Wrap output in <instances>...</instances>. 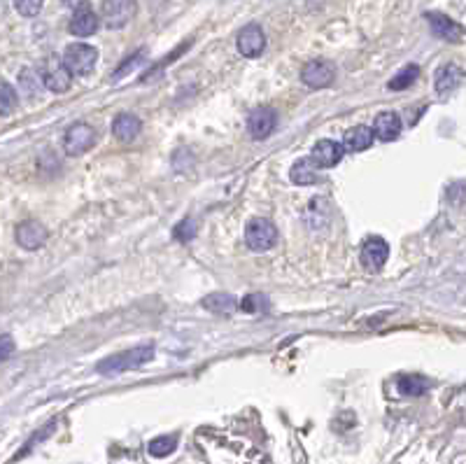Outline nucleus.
Instances as JSON below:
<instances>
[{
  "mask_svg": "<svg viewBox=\"0 0 466 464\" xmlns=\"http://www.w3.org/2000/svg\"><path fill=\"white\" fill-rule=\"evenodd\" d=\"M152 357H154V348H152V345H138L133 350H124V352H117V355L105 357L103 362L96 364V371H99L101 376H117V373H124V371H131V369H138V366L147 364Z\"/></svg>",
  "mask_w": 466,
  "mask_h": 464,
  "instance_id": "1",
  "label": "nucleus"
},
{
  "mask_svg": "<svg viewBox=\"0 0 466 464\" xmlns=\"http://www.w3.org/2000/svg\"><path fill=\"white\" fill-rule=\"evenodd\" d=\"M99 64V50L92 45H85V43H73L66 47V54H64V66L68 68V73L71 75H89Z\"/></svg>",
  "mask_w": 466,
  "mask_h": 464,
  "instance_id": "2",
  "label": "nucleus"
},
{
  "mask_svg": "<svg viewBox=\"0 0 466 464\" xmlns=\"http://www.w3.org/2000/svg\"><path fill=\"white\" fill-rule=\"evenodd\" d=\"M245 243H247L249 250H254V252H266V250H270V247H275V243H277L275 224L270 219H261V217L247 222Z\"/></svg>",
  "mask_w": 466,
  "mask_h": 464,
  "instance_id": "3",
  "label": "nucleus"
},
{
  "mask_svg": "<svg viewBox=\"0 0 466 464\" xmlns=\"http://www.w3.org/2000/svg\"><path fill=\"white\" fill-rule=\"evenodd\" d=\"M40 80L43 85L54 94H66L73 85V75L68 73V68L64 66V59L59 57H47L45 64L40 66Z\"/></svg>",
  "mask_w": 466,
  "mask_h": 464,
  "instance_id": "4",
  "label": "nucleus"
},
{
  "mask_svg": "<svg viewBox=\"0 0 466 464\" xmlns=\"http://www.w3.org/2000/svg\"><path fill=\"white\" fill-rule=\"evenodd\" d=\"M96 145V131L89 124H73L64 136V150L68 157H82Z\"/></svg>",
  "mask_w": 466,
  "mask_h": 464,
  "instance_id": "5",
  "label": "nucleus"
},
{
  "mask_svg": "<svg viewBox=\"0 0 466 464\" xmlns=\"http://www.w3.org/2000/svg\"><path fill=\"white\" fill-rule=\"evenodd\" d=\"M387 257H389V245L380 236H371L364 240V245H361V266L366 271L371 273L380 271L387 264Z\"/></svg>",
  "mask_w": 466,
  "mask_h": 464,
  "instance_id": "6",
  "label": "nucleus"
},
{
  "mask_svg": "<svg viewBox=\"0 0 466 464\" xmlns=\"http://www.w3.org/2000/svg\"><path fill=\"white\" fill-rule=\"evenodd\" d=\"M275 126H277V113L273 108L252 110L247 117V133L252 136L254 140H266L275 131Z\"/></svg>",
  "mask_w": 466,
  "mask_h": 464,
  "instance_id": "7",
  "label": "nucleus"
},
{
  "mask_svg": "<svg viewBox=\"0 0 466 464\" xmlns=\"http://www.w3.org/2000/svg\"><path fill=\"white\" fill-rule=\"evenodd\" d=\"M303 85H308L312 89H324L331 87L333 80H336V68L329 61H310V64L303 66L301 71Z\"/></svg>",
  "mask_w": 466,
  "mask_h": 464,
  "instance_id": "8",
  "label": "nucleus"
},
{
  "mask_svg": "<svg viewBox=\"0 0 466 464\" xmlns=\"http://www.w3.org/2000/svg\"><path fill=\"white\" fill-rule=\"evenodd\" d=\"M136 15V3H126V0H110L103 3L101 17L105 22L108 29H124Z\"/></svg>",
  "mask_w": 466,
  "mask_h": 464,
  "instance_id": "9",
  "label": "nucleus"
},
{
  "mask_svg": "<svg viewBox=\"0 0 466 464\" xmlns=\"http://www.w3.org/2000/svg\"><path fill=\"white\" fill-rule=\"evenodd\" d=\"M15 238L24 250H38V247H43L47 243L50 231H47V226L40 224V222L29 219V222H22V224L15 229Z\"/></svg>",
  "mask_w": 466,
  "mask_h": 464,
  "instance_id": "10",
  "label": "nucleus"
},
{
  "mask_svg": "<svg viewBox=\"0 0 466 464\" xmlns=\"http://www.w3.org/2000/svg\"><path fill=\"white\" fill-rule=\"evenodd\" d=\"M238 52L247 59L261 57L263 47H266V36H263V29L259 24H247L245 29L238 33Z\"/></svg>",
  "mask_w": 466,
  "mask_h": 464,
  "instance_id": "11",
  "label": "nucleus"
},
{
  "mask_svg": "<svg viewBox=\"0 0 466 464\" xmlns=\"http://www.w3.org/2000/svg\"><path fill=\"white\" fill-rule=\"evenodd\" d=\"M343 145L336 143V140H329V138H324V140H317L315 147H312V154H310V161L317 166V168H333V166L340 164V159H343Z\"/></svg>",
  "mask_w": 466,
  "mask_h": 464,
  "instance_id": "12",
  "label": "nucleus"
},
{
  "mask_svg": "<svg viewBox=\"0 0 466 464\" xmlns=\"http://www.w3.org/2000/svg\"><path fill=\"white\" fill-rule=\"evenodd\" d=\"M427 22L431 26V31H434L438 38L452 40V43H462V40H464V26H459L457 22H452L450 17L438 15V12H429Z\"/></svg>",
  "mask_w": 466,
  "mask_h": 464,
  "instance_id": "13",
  "label": "nucleus"
},
{
  "mask_svg": "<svg viewBox=\"0 0 466 464\" xmlns=\"http://www.w3.org/2000/svg\"><path fill=\"white\" fill-rule=\"evenodd\" d=\"M140 129H143L140 117H136L131 113H119L115 117V122H112V133H115V138L119 143L136 140V138L140 136Z\"/></svg>",
  "mask_w": 466,
  "mask_h": 464,
  "instance_id": "14",
  "label": "nucleus"
},
{
  "mask_svg": "<svg viewBox=\"0 0 466 464\" xmlns=\"http://www.w3.org/2000/svg\"><path fill=\"white\" fill-rule=\"evenodd\" d=\"M373 138H380L382 143L396 140L401 136V117L396 113H380L373 124Z\"/></svg>",
  "mask_w": 466,
  "mask_h": 464,
  "instance_id": "15",
  "label": "nucleus"
},
{
  "mask_svg": "<svg viewBox=\"0 0 466 464\" xmlns=\"http://www.w3.org/2000/svg\"><path fill=\"white\" fill-rule=\"evenodd\" d=\"M68 31H71L73 36H78V38L94 36V33L99 31V17H96V12H92V8L78 10V12H75V15L71 17Z\"/></svg>",
  "mask_w": 466,
  "mask_h": 464,
  "instance_id": "16",
  "label": "nucleus"
},
{
  "mask_svg": "<svg viewBox=\"0 0 466 464\" xmlns=\"http://www.w3.org/2000/svg\"><path fill=\"white\" fill-rule=\"evenodd\" d=\"M464 82V71L455 64H445L438 68L436 73V92L445 96L450 92H455V89Z\"/></svg>",
  "mask_w": 466,
  "mask_h": 464,
  "instance_id": "17",
  "label": "nucleus"
},
{
  "mask_svg": "<svg viewBox=\"0 0 466 464\" xmlns=\"http://www.w3.org/2000/svg\"><path fill=\"white\" fill-rule=\"evenodd\" d=\"M371 143H373V131L364 126V124H359V126L345 131V138L340 145H343V152H364L371 147Z\"/></svg>",
  "mask_w": 466,
  "mask_h": 464,
  "instance_id": "18",
  "label": "nucleus"
},
{
  "mask_svg": "<svg viewBox=\"0 0 466 464\" xmlns=\"http://www.w3.org/2000/svg\"><path fill=\"white\" fill-rule=\"evenodd\" d=\"M396 387L403 397H422L431 387V380L420 376V373H403V376L396 378Z\"/></svg>",
  "mask_w": 466,
  "mask_h": 464,
  "instance_id": "19",
  "label": "nucleus"
},
{
  "mask_svg": "<svg viewBox=\"0 0 466 464\" xmlns=\"http://www.w3.org/2000/svg\"><path fill=\"white\" fill-rule=\"evenodd\" d=\"M289 177L294 184H315L317 182V166L310 161V159H301L291 166Z\"/></svg>",
  "mask_w": 466,
  "mask_h": 464,
  "instance_id": "20",
  "label": "nucleus"
},
{
  "mask_svg": "<svg viewBox=\"0 0 466 464\" xmlns=\"http://www.w3.org/2000/svg\"><path fill=\"white\" fill-rule=\"evenodd\" d=\"M203 308L217 315H231L238 308V301L231 294H210L207 299H203Z\"/></svg>",
  "mask_w": 466,
  "mask_h": 464,
  "instance_id": "21",
  "label": "nucleus"
},
{
  "mask_svg": "<svg viewBox=\"0 0 466 464\" xmlns=\"http://www.w3.org/2000/svg\"><path fill=\"white\" fill-rule=\"evenodd\" d=\"M417 78H420V68H417L415 64H408L387 82V89H392V92H403V89H408Z\"/></svg>",
  "mask_w": 466,
  "mask_h": 464,
  "instance_id": "22",
  "label": "nucleus"
},
{
  "mask_svg": "<svg viewBox=\"0 0 466 464\" xmlns=\"http://www.w3.org/2000/svg\"><path fill=\"white\" fill-rule=\"evenodd\" d=\"M175 448H177V436L175 434L173 436H156V439H152L150 446H147L152 457H166V455H170Z\"/></svg>",
  "mask_w": 466,
  "mask_h": 464,
  "instance_id": "23",
  "label": "nucleus"
},
{
  "mask_svg": "<svg viewBox=\"0 0 466 464\" xmlns=\"http://www.w3.org/2000/svg\"><path fill=\"white\" fill-rule=\"evenodd\" d=\"M19 103V96L15 92V87L8 85V82H0V115H12Z\"/></svg>",
  "mask_w": 466,
  "mask_h": 464,
  "instance_id": "24",
  "label": "nucleus"
},
{
  "mask_svg": "<svg viewBox=\"0 0 466 464\" xmlns=\"http://www.w3.org/2000/svg\"><path fill=\"white\" fill-rule=\"evenodd\" d=\"M19 87H22V92H26V96H38L40 89H43V80H40V75L36 71H31V68H26L19 75Z\"/></svg>",
  "mask_w": 466,
  "mask_h": 464,
  "instance_id": "25",
  "label": "nucleus"
},
{
  "mask_svg": "<svg viewBox=\"0 0 466 464\" xmlns=\"http://www.w3.org/2000/svg\"><path fill=\"white\" fill-rule=\"evenodd\" d=\"M238 306L245 310V313H263V310H268V299L263 294H249Z\"/></svg>",
  "mask_w": 466,
  "mask_h": 464,
  "instance_id": "26",
  "label": "nucleus"
},
{
  "mask_svg": "<svg viewBox=\"0 0 466 464\" xmlns=\"http://www.w3.org/2000/svg\"><path fill=\"white\" fill-rule=\"evenodd\" d=\"M196 222L194 219H182L180 224L173 229V236H175L177 240H182V243H187V240H191L194 236H196Z\"/></svg>",
  "mask_w": 466,
  "mask_h": 464,
  "instance_id": "27",
  "label": "nucleus"
},
{
  "mask_svg": "<svg viewBox=\"0 0 466 464\" xmlns=\"http://www.w3.org/2000/svg\"><path fill=\"white\" fill-rule=\"evenodd\" d=\"M143 61H145V52H143V50H140V52H136V57H129V59L124 61V64H122L119 68H117V73H115V78H112V80H122L124 75H126V73L131 71V68L140 66Z\"/></svg>",
  "mask_w": 466,
  "mask_h": 464,
  "instance_id": "28",
  "label": "nucleus"
},
{
  "mask_svg": "<svg viewBox=\"0 0 466 464\" xmlns=\"http://www.w3.org/2000/svg\"><path fill=\"white\" fill-rule=\"evenodd\" d=\"M15 10L19 12L22 17H36L40 15V10H43V3L40 0H22V3H15Z\"/></svg>",
  "mask_w": 466,
  "mask_h": 464,
  "instance_id": "29",
  "label": "nucleus"
},
{
  "mask_svg": "<svg viewBox=\"0 0 466 464\" xmlns=\"http://www.w3.org/2000/svg\"><path fill=\"white\" fill-rule=\"evenodd\" d=\"M17 345H15V338L10 334H0V362H8V359L15 355Z\"/></svg>",
  "mask_w": 466,
  "mask_h": 464,
  "instance_id": "30",
  "label": "nucleus"
}]
</instances>
